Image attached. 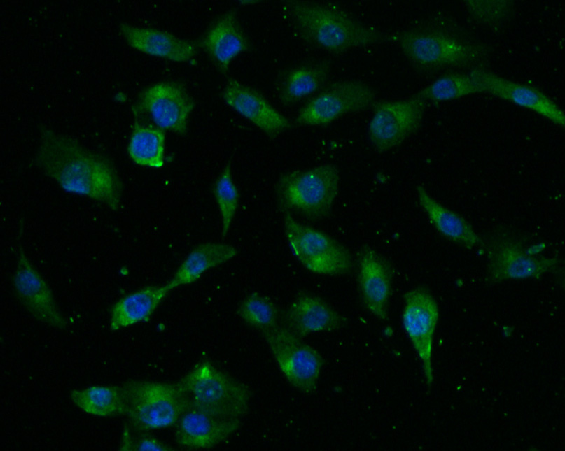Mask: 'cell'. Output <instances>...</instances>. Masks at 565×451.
I'll list each match as a JSON object with an SVG mask.
<instances>
[{"label": "cell", "mask_w": 565, "mask_h": 451, "mask_svg": "<svg viewBox=\"0 0 565 451\" xmlns=\"http://www.w3.org/2000/svg\"><path fill=\"white\" fill-rule=\"evenodd\" d=\"M402 324L419 357L428 387L433 381L431 357L439 310L433 296L424 287L412 289L403 296Z\"/></svg>", "instance_id": "13"}, {"label": "cell", "mask_w": 565, "mask_h": 451, "mask_svg": "<svg viewBox=\"0 0 565 451\" xmlns=\"http://www.w3.org/2000/svg\"><path fill=\"white\" fill-rule=\"evenodd\" d=\"M482 94L480 85L470 71H449L440 76L413 96L426 102H441Z\"/></svg>", "instance_id": "28"}, {"label": "cell", "mask_w": 565, "mask_h": 451, "mask_svg": "<svg viewBox=\"0 0 565 451\" xmlns=\"http://www.w3.org/2000/svg\"><path fill=\"white\" fill-rule=\"evenodd\" d=\"M340 187L337 166L323 164L309 169L283 173L277 183L280 206L305 217L318 220L327 217L333 206Z\"/></svg>", "instance_id": "4"}, {"label": "cell", "mask_w": 565, "mask_h": 451, "mask_svg": "<svg viewBox=\"0 0 565 451\" xmlns=\"http://www.w3.org/2000/svg\"><path fill=\"white\" fill-rule=\"evenodd\" d=\"M35 160L66 192L88 197L112 210L119 208L123 185L113 164L75 139L43 129Z\"/></svg>", "instance_id": "1"}, {"label": "cell", "mask_w": 565, "mask_h": 451, "mask_svg": "<svg viewBox=\"0 0 565 451\" xmlns=\"http://www.w3.org/2000/svg\"><path fill=\"white\" fill-rule=\"evenodd\" d=\"M286 327L300 338L342 327L346 319L321 298L299 294L285 313Z\"/></svg>", "instance_id": "19"}, {"label": "cell", "mask_w": 565, "mask_h": 451, "mask_svg": "<svg viewBox=\"0 0 565 451\" xmlns=\"http://www.w3.org/2000/svg\"><path fill=\"white\" fill-rule=\"evenodd\" d=\"M121 451H146V450H173L172 448L162 443L159 440L146 435H141L137 438H134L127 428L125 427L123 430V438L121 442Z\"/></svg>", "instance_id": "32"}, {"label": "cell", "mask_w": 565, "mask_h": 451, "mask_svg": "<svg viewBox=\"0 0 565 451\" xmlns=\"http://www.w3.org/2000/svg\"><path fill=\"white\" fill-rule=\"evenodd\" d=\"M470 72L477 81L482 94H490L531 110L564 128V112L537 87L514 82L484 69H476Z\"/></svg>", "instance_id": "14"}, {"label": "cell", "mask_w": 565, "mask_h": 451, "mask_svg": "<svg viewBox=\"0 0 565 451\" xmlns=\"http://www.w3.org/2000/svg\"><path fill=\"white\" fill-rule=\"evenodd\" d=\"M376 99L368 84L347 80L324 86L298 110L295 123L300 126H326L342 116L372 107Z\"/></svg>", "instance_id": "9"}, {"label": "cell", "mask_w": 565, "mask_h": 451, "mask_svg": "<svg viewBox=\"0 0 565 451\" xmlns=\"http://www.w3.org/2000/svg\"><path fill=\"white\" fill-rule=\"evenodd\" d=\"M195 101L176 82H160L145 88L133 106L134 114L149 115L157 127L180 136L187 134Z\"/></svg>", "instance_id": "12"}, {"label": "cell", "mask_w": 565, "mask_h": 451, "mask_svg": "<svg viewBox=\"0 0 565 451\" xmlns=\"http://www.w3.org/2000/svg\"><path fill=\"white\" fill-rule=\"evenodd\" d=\"M178 384L190 408L224 418H238L249 410L251 394L249 387L208 362L195 366Z\"/></svg>", "instance_id": "6"}, {"label": "cell", "mask_w": 565, "mask_h": 451, "mask_svg": "<svg viewBox=\"0 0 565 451\" xmlns=\"http://www.w3.org/2000/svg\"><path fill=\"white\" fill-rule=\"evenodd\" d=\"M358 285L365 308L379 320H387L392 291L390 265L375 250L364 246L358 253Z\"/></svg>", "instance_id": "17"}, {"label": "cell", "mask_w": 565, "mask_h": 451, "mask_svg": "<svg viewBox=\"0 0 565 451\" xmlns=\"http://www.w3.org/2000/svg\"><path fill=\"white\" fill-rule=\"evenodd\" d=\"M127 153L138 166L153 169L163 167L165 153L164 131L136 121L129 140Z\"/></svg>", "instance_id": "26"}, {"label": "cell", "mask_w": 565, "mask_h": 451, "mask_svg": "<svg viewBox=\"0 0 565 451\" xmlns=\"http://www.w3.org/2000/svg\"><path fill=\"white\" fill-rule=\"evenodd\" d=\"M263 332L277 364L289 383L304 393L314 392L324 364L321 354L286 326L277 325Z\"/></svg>", "instance_id": "10"}, {"label": "cell", "mask_w": 565, "mask_h": 451, "mask_svg": "<svg viewBox=\"0 0 565 451\" xmlns=\"http://www.w3.org/2000/svg\"><path fill=\"white\" fill-rule=\"evenodd\" d=\"M222 97L228 106L271 138L277 137L292 126L290 120L260 93L237 80H228Z\"/></svg>", "instance_id": "16"}, {"label": "cell", "mask_w": 565, "mask_h": 451, "mask_svg": "<svg viewBox=\"0 0 565 451\" xmlns=\"http://www.w3.org/2000/svg\"><path fill=\"white\" fill-rule=\"evenodd\" d=\"M213 194L219 210L221 235L227 236L239 201V192L232 176L231 166L225 165L213 186Z\"/></svg>", "instance_id": "29"}, {"label": "cell", "mask_w": 565, "mask_h": 451, "mask_svg": "<svg viewBox=\"0 0 565 451\" xmlns=\"http://www.w3.org/2000/svg\"><path fill=\"white\" fill-rule=\"evenodd\" d=\"M238 418L214 416L190 408L176 423L178 443L190 448H211L228 437L239 427Z\"/></svg>", "instance_id": "18"}, {"label": "cell", "mask_w": 565, "mask_h": 451, "mask_svg": "<svg viewBox=\"0 0 565 451\" xmlns=\"http://www.w3.org/2000/svg\"><path fill=\"white\" fill-rule=\"evenodd\" d=\"M469 15L480 24L497 26L510 19L514 13L512 1H464Z\"/></svg>", "instance_id": "31"}, {"label": "cell", "mask_w": 565, "mask_h": 451, "mask_svg": "<svg viewBox=\"0 0 565 451\" xmlns=\"http://www.w3.org/2000/svg\"><path fill=\"white\" fill-rule=\"evenodd\" d=\"M120 29L131 48L153 57L187 63L197 55L196 47L192 42L166 31L137 27L127 23H122Z\"/></svg>", "instance_id": "20"}, {"label": "cell", "mask_w": 565, "mask_h": 451, "mask_svg": "<svg viewBox=\"0 0 565 451\" xmlns=\"http://www.w3.org/2000/svg\"><path fill=\"white\" fill-rule=\"evenodd\" d=\"M284 227L293 255L307 270L324 275H339L350 271L351 255L335 238L299 222L290 212L284 213Z\"/></svg>", "instance_id": "8"}, {"label": "cell", "mask_w": 565, "mask_h": 451, "mask_svg": "<svg viewBox=\"0 0 565 451\" xmlns=\"http://www.w3.org/2000/svg\"><path fill=\"white\" fill-rule=\"evenodd\" d=\"M237 312L245 322L263 331L278 325L277 307L270 299L257 292L247 296L241 302Z\"/></svg>", "instance_id": "30"}, {"label": "cell", "mask_w": 565, "mask_h": 451, "mask_svg": "<svg viewBox=\"0 0 565 451\" xmlns=\"http://www.w3.org/2000/svg\"><path fill=\"white\" fill-rule=\"evenodd\" d=\"M237 253L234 246L227 243L209 242L200 244L187 255L167 283L172 290L192 284L206 271L231 260Z\"/></svg>", "instance_id": "25"}, {"label": "cell", "mask_w": 565, "mask_h": 451, "mask_svg": "<svg viewBox=\"0 0 565 451\" xmlns=\"http://www.w3.org/2000/svg\"><path fill=\"white\" fill-rule=\"evenodd\" d=\"M285 7L300 38L327 52L342 53L389 39L385 34L333 6L307 1H289Z\"/></svg>", "instance_id": "3"}, {"label": "cell", "mask_w": 565, "mask_h": 451, "mask_svg": "<svg viewBox=\"0 0 565 451\" xmlns=\"http://www.w3.org/2000/svg\"><path fill=\"white\" fill-rule=\"evenodd\" d=\"M73 403L84 413L98 417L125 415L122 387L94 385L71 392Z\"/></svg>", "instance_id": "27"}, {"label": "cell", "mask_w": 565, "mask_h": 451, "mask_svg": "<svg viewBox=\"0 0 565 451\" xmlns=\"http://www.w3.org/2000/svg\"><path fill=\"white\" fill-rule=\"evenodd\" d=\"M328 61L306 63L286 71L281 76L278 86L280 101L291 106L315 94L327 84L330 74Z\"/></svg>", "instance_id": "23"}, {"label": "cell", "mask_w": 565, "mask_h": 451, "mask_svg": "<svg viewBox=\"0 0 565 451\" xmlns=\"http://www.w3.org/2000/svg\"><path fill=\"white\" fill-rule=\"evenodd\" d=\"M426 102L412 96L376 101L368 127L369 141L379 152L400 145L421 127Z\"/></svg>", "instance_id": "11"}, {"label": "cell", "mask_w": 565, "mask_h": 451, "mask_svg": "<svg viewBox=\"0 0 565 451\" xmlns=\"http://www.w3.org/2000/svg\"><path fill=\"white\" fill-rule=\"evenodd\" d=\"M416 191L419 206L442 236L467 250L483 245V240L465 218L436 201L422 185H417Z\"/></svg>", "instance_id": "22"}, {"label": "cell", "mask_w": 565, "mask_h": 451, "mask_svg": "<svg viewBox=\"0 0 565 451\" xmlns=\"http://www.w3.org/2000/svg\"><path fill=\"white\" fill-rule=\"evenodd\" d=\"M200 45L222 72H227L232 62L249 47L234 10L216 20L204 34Z\"/></svg>", "instance_id": "21"}, {"label": "cell", "mask_w": 565, "mask_h": 451, "mask_svg": "<svg viewBox=\"0 0 565 451\" xmlns=\"http://www.w3.org/2000/svg\"><path fill=\"white\" fill-rule=\"evenodd\" d=\"M122 390L130 427L139 431L176 424L190 409L189 400L177 383L130 380Z\"/></svg>", "instance_id": "5"}, {"label": "cell", "mask_w": 565, "mask_h": 451, "mask_svg": "<svg viewBox=\"0 0 565 451\" xmlns=\"http://www.w3.org/2000/svg\"><path fill=\"white\" fill-rule=\"evenodd\" d=\"M482 245L487 260L486 280L491 284L540 279L561 269L559 258L529 253L522 239L507 229L496 231L483 241Z\"/></svg>", "instance_id": "7"}, {"label": "cell", "mask_w": 565, "mask_h": 451, "mask_svg": "<svg viewBox=\"0 0 565 451\" xmlns=\"http://www.w3.org/2000/svg\"><path fill=\"white\" fill-rule=\"evenodd\" d=\"M171 291L166 283L147 286L123 297L111 308L110 329L117 331L147 321Z\"/></svg>", "instance_id": "24"}, {"label": "cell", "mask_w": 565, "mask_h": 451, "mask_svg": "<svg viewBox=\"0 0 565 451\" xmlns=\"http://www.w3.org/2000/svg\"><path fill=\"white\" fill-rule=\"evenodd\" d=\"M13 285L17 297L35 319L57 329L66 327L50 288L23 252L18 258Z\"/></svg>", "instance_id": "15"}, {"label": "cell", "mask_w": 565, "mask_h": 451, "mask_svg": "<svg viewBox=\"0 0 565 451\" xmlns=\"http://www.w3.org/2000/svg\"><path fill=\"white\" fill-rule=\"evenodd\" d=\"M391 39L412 67L425 74L484 69L491 53L485 43L452 27L419 25L398 31Z\"/></svg>", "instance_id": "2"}]
</instances>
